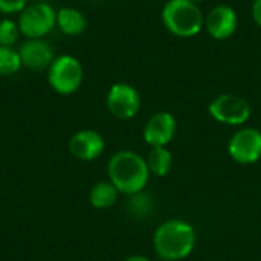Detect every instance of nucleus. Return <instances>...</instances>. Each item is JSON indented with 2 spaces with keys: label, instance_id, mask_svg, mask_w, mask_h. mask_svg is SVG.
<instances>
[{
  "label": "nucleus",
  "instance_id": "1",
  "mask_svg": "<svg viewBox=\"0 0 261 261\" xmlns=\"http://www.w3.org/2000/svg\"><path fill=\"white\" fill-rule=\"evenodd\" d=\"M109 180L115 188L127 196L144 191L150 179V170L147 161L132 150L116 151L107 165Z\"/></svg>",
  "mask_w": 261,
  "mask_h": 261
},
{
  "label": "nucleus",
  "instance_id": "2",
  "mask_svg": "<svg viewBox=\"0 0 261 261\" xmlns=\"http://www.w3.org/2000/svg\"><path fill=\"white\" fill-rule=\"evenodd\" d=\"M196 242V229L182 219H171L161 223L153 236V248L161 260L187 258L194 251Z\"/></svg>",
  "mask_w": 261,
  "mask_h": 261
},
{
  "label": "nucleus",
  "instance_id": "3",
  "mask_svg": "<svg viewBox=\"0 0 261 261\" xmlns=\"http://www.w3.org/2000/svg\"><path fill=\"white\" fill-rule=\"evenodd\" d=\"M161 17L167 31L180 38L196 37L205 26L203 12L190 0H167Z\"/></svg>",
  "mask_w": 261,
  "mask_h": 261
},
{
  "label": "nucleus",
  "instance_id": "4",
  "mask_svg": "<svg viewBox=\"0 0 261 261\" xmlns=\"http://www.w3.org/2000/svg\"><path fill=\"white\" fill-rule=\"evenodd\" d=\"M84 80V69L80 60L73 55L55 57L47 69V83L54 92L60 95L75 93Z\"/></svg>",
  "mask_w": 261,
  "mask_h": 261
},
{
  "label": "nucleus",
  "instance_id": "5",
  "mask_svg": "<svg viewBox=\"0 0 261 261\" xmlns=\"http://www.w3.org/2000/svg\"><path fill=\"white\" fill-rule=\"evenodd\" d=\"M17 24L26 38H44L57 26V11L44 2L28 5L20 12Z\"/></svg>",
  "mask_w": 261,
  "mask_h": 261
},
{
  "label": "nucleus",
  "instance_id": "6",
  "mask_svg": "<svg viewBox=\"0 0 261 261\" xmlns=\"http://www.w3.org/2000/svg\"><path fill=\"white\" fill-rule=\"evenodd\" d=\"M208 112L213 119L226 125H243L252 113L249 102L232 93H223L214 98L208 106Z\"/></svg>",
  "mask_w": 261,
  "mask_h": 261
},
{
  "label": "nucleus",
  "instance_id": "7",
  "mask_svg": "<svg viewBox=\"0 0 261 261\" xmlns=\"http://www.w3.org/2000/svg\"><path fill=\"white\" fill-rule=\"evenodd\" d=\"M228 153L231 159L240 165H252L261 159V132L254 127L237 130L229 142Z\"/></svg>",
  "mask_w": 261,
  "mask_h": 261
},
{
  "label": "nucleus",
  "instance_id": "8",
  "mask_svg": "<svg viewBox=\"0 0 261 261\" xmlns=\"http://www.w3.org/2000/svg\"><path fill=\"white\" fill-rule=\"evenodd\" d=\"M106 104L109 112L121 121L132 119L141 109V95L128 83H116L109 89Z\"/></svg>",
  "mask_w": 261,
  "mask_h": 261
},
{
  "label": "nucleus",
  "instance_id": "9",
  "mask_svg": "<svg viewBox=\"0 0 261 261\" xmlns=\"http://www.w3.org/2000/svg\"><path fill=\"white\" fill-rule=\"evenodd\" d=\"M177 132V121L170 112L154 113L144 127V141L151 148L167 147Z\"/></svg>",
  "mask_w": 261,
  "mask_h": 261
},
{
  "label": "nucleus",
  "instance_id": "10",
  "mask_svg": "<svg viewBox=\"0 0 261 261\" xmlns=\"http://www.w3.org/2000/svg\"><path fill=\"white\" fill-rule=\"evenodd\" d=\"M18 55L21 66L34 72L47 70L55 58L50 44L44 38H26L18 49Z\"/></svg>",
  "mask_w": 261,
  "mask_h": 261
},
{
  "label": "nucleus",
  "instance_id": "11",
  "mask_svg": "<svg viewBox=\"0 0 261 261\" xmlns=\"http://www.w3.org/2000/svg\"><path fill=\"white\" fill-rule=\"evenodd\" d=\"M239 26V17L232 6L217 5L205 17V28L214 40H228Z\"/></svg>",
  "mask_w": 261,
  "mask_h": 261
},
{
  "label": "nucleus",
  "instance_id": "12",
  "mask_svg": "<svg viewBox=\"0 0 261 261\" xmlns=\"http://www.w3.org/2000/svg\"><path fill=\"white\" fill-rule=\"evenodd\" d=\"M106 148V141L96 130L84 128L76 132L69 139V153L78 161H93L102 154Z\"/></svg>",
  "mask_w": 261,
  "mask_h": 261
},
{
  "label": "nucleus",
  "instance_id": "13",
  "mask_svg": "<svg viewBox=\"0 0 261 261\" xmlns=\"http://www.w3.org/2000/svg\"><path fill=\"white\" fill-rule=\"evenodd\" d=\"M57 26L64 35L78 37L86 31L87 20L81 11L70 6H64L57 11Z\"/></svg>",
  "mask_w": 261,
  "mask_h": 261
},
{
  "label": "nucleus",
  "instance_id": "14",
  "mask_svg": "<svg viewBox=\"0 0 261 261\" xmlns=\"http://www.w3.org/2000/svg\"><path fill=\"white\" fill-rule=\"evenodd\" d=\"M119 191L115 188V185L109 182H98L92 187L89 193V202L96 210H107L113 206L118 200Z\"/></svg>",
  "mask_w": 261,
  "mask_h": 261
},
{
  "label": "nucleus",
  "instance_id": "15",
  "mask_svg": "<svg viewBox=\"0 0 261 261\" xmlns=\"http://www.w3.org/2000/svg\"><path fill=\"white\" fill-rule=\"evenodd\" d=\"M145 161H147V167L150 170V174H153L156 177L167 176L173 167V154L167 147L151 148Z\"/></svg>",
  "mask_w": 261,
  "mask_h": 261
},
{
  "label": "nucleus",
  "instance_id": "16",
  "mask_svg": "<svg viewBox=\"0 0 261 261\" xmlns=\"http://www.w3.org/2000/svg\"><path fill=\"white\" fill-rule=\"evenodd\" d=\"M20 67L21 61L18 50L8 46H0V76L14 75L15 72H18Z\"/></svg>",
  "mask_w": 261,
  "mask_h": 261
},
{
  "label": "nucleus",
  "instance_id": "17",
  "mask_svg": "<svg viewBox=\"0 0 261 261\" xmlns=\"http://www.w3.org/2000/svg\"><path fill=\"white\" fill-rule=\"evenodd\" d=\"M132 200L128 202V211L136 217V219H145L150 216V213L153 211V202L151 199L144 193H138L130 196Z\"/></svg>",
  "mask_w": 261,
  "mask_h": 261
},
{
  "label": "nucleus",
  "instance_id": "18",
  "mask_svg": "<svg viewBox=\"0 0 261 261\" xmlns=\"http://www.w3.org/2000/svg\"><path fill=\"white\" fill-rule=\"evenodd\" d=\"M20 35L21 32H20L17 21H12L9 18L0 20V46L11 47L18 40Z\"/></svg>",
  "mask_w": 261,
  "mask_h": 261
},
{
  "label": "nucleus",
  "instance_id": "19",
  "mask_svg": "<svg viewBox=\"0 0 261 261\" xmlns=\"http://www.w3.org/2000/svg\"><path fill=\"white\" fill-rule=\"evenodd\" d=\"M29 0H0V12L2 14H20Z\"/></svg>",
  "mask_w": 261,
  "mask_h": 261
},
{
  "label": "nucleus",
  "instance_id": "20",
  "mask_svg": "<svg viewBox=\"0 0 261 261\" xmlns=\"http://www.w3.org/2000/svg\"><path fill=\"white\" fill-rule=\"evenodd\" d=\"M252 18L261 28V0H254L252 3Z\"/></svg>",
  "mask_w": 261,
  "mask_h": 261
},
{
  "label": "nucleus",
  "instance_id": "21",
  "mask_svg": "<svg viewBox=\"0 0 261 261\" xmlns=\"http://www.w3.org/2000/svg\"><path fill=\"white\" fill-rule=\"evenodd\" d=\"M124 261H150L147 257L144 255H132V257H127Z\"/></svg>",
  "mask_w": 261,
  "mask_h": 261
},
{
  "label": "nucleus",
  "instance_id": "22",
  "mask_svg": "<svg viewBox=\"0 0 261 261\" xmlns=\"http://www.w3.org/2000/svg\"><path fill=\"white\" fill-rule=\"evenodd\" d=\"M190 2H193V3H196V5H200V3L205 2V0H190Z\"/></svg>",
  "mask_w": 261,
  "mask_h": 261
},
{
  "label": "nucleus",
  "instance_id": "23",
  "mask_svg": "<svg viewBox=\"0 0 261 261\" xmlns=\"http://www.w3.org/2000/svg\"><path fill=\"white\" fill-rule=\"evenodd\" d=\"M161 261H170V260H161Z\"/></svg>",
  "mask_w": 261,
  "mask_h": 261
}]
</instances>
